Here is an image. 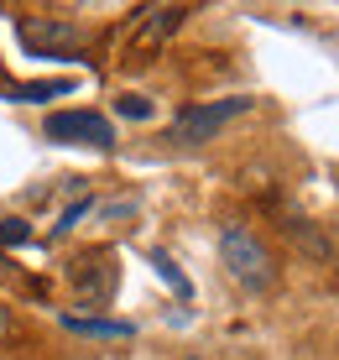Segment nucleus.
I'll return each instance as SVG.
<instances>
[{"label":"nucleus","mask_w":339,"mask_h":360,"mask_svg":"<svg viewBox=\"0 0 339 360\" xmlns=\"http://www.w3.org/2000/svg\"><path fill=\"white\" fill-rule=\"evenodd\" d=\"M27 240V219H6L0 225V245H21Z\"/></svg>","instance_id":"10"},{"label":"nucleus","mask_w":339,"mask_h":360,"mask_svg":"<svg viewBox=\"0 0 339 360\" xmlns=\"http://www.w3.org/2000/svg\"><path fill=\"white\" fill-rule=\"evenodd\" d=\"M68 282H73V288H79L84 297H89V303H99V297L115 292V266H110V256H99V251H94V256H84V262L68 271Z\"/></svg>","instance_id":"5"},{"label":"nucleus","mask_w":339,"mask_h":360,"mask_svg":"<svg viewBox=\"0 0 339 360\" xmlns=\"http://www.w3.org/2000/svg\"><path fill=\"white\" fill-rule=\"evenodd\" d=\"M16 37L27 42L32 58H73L84 47V27L73 21H58V16H27L16 27Z\"/></svg>","instance_id":"4"},{"label":"nucleus","mask_w":339,"mask_h":360,"mask_svg":"<svg viewBox=\"0 0 339 360\" xmlns=\"http://www.w3.org/2000/svg\"><path fill=\"white\" fill-rule=\"evenodd\" d=\"M245 110H250L245 94H235V99H204V105H183L178 115H172L167 141H178V146H204V141H215V136L230 126L235 115H245Z\"/></svg>","instance_id":"2"},{"label":"nucleus","mask_w":339,"mask_h":360,"mask_svg":"<svg viewBox=\"0 0 339 360\" xmlns=\"http://www.w3.org/2000/svg\"><path fill=\"white\" fill-rule=\"evenodd\" d=\"M73 89V79H37V84H11V99L16 105H42V99H58V94H68Z\"/></svg>","instance_id":"7"},{"label":"nucleus","mask_w":339,"mask_h":360,"mask_svg":"<svg viewBox=\"0 0 339 360\" xmlns=\"http://www.w3.org/2000/svg\"><path fill=\"white\" fill-rule=\"evenodd\" d=\"M63 329L68 334H89V340H131V324L125 319H84V314H63Z\"/></svg>","instance_id":"6"},{"label":"nucleus","mask_w":339,"mask_h":360,"mask_svg":"<svg viewBox=\"0 0 339 360\" xmlns=\"http://www.w3.org/2000/svg\"><path fill=\"white\" fill-rule=\"evenodd\" d=\"M219 262L230 271V282H241L245 292H271V282H277V256H271V245L250 225H241V219H224L219 225Z\"/></svg>","instance_id":"1"},{"label":"nucleus","mask_w":339,"mask_h":360,"mask_svg":"<svg viewBox=\"0 0 339 360\" xmlns=\"http://www.w3.org/2000/svg\"><path fill=\"white\" fill-rule=\"evenodd\" d=\"M152 266H157V271H162V277H167V282H172V292H183V297H188V277H183V271H178V266H172V262H167V256H162V251H152Z\"/></svg>","instance_id":"9"},{"label":"nucleus","mask_w":339,"mask_h":360,"mask_svg":"<svg viewBox=\"0 0 339 360\" xmlns=\"http://www.w3.org/2000/svg\"><path fill=\"white\" fill-rule=\"evenodd\" d=\"M115 110H120L125 120H152V99H146V94H120Z\"/></svg>","instance_id":"8"},{"label":"nucleus","mask_w":339,"mask_h":360,"mask_svg":"<svg viewBox=\"0 0 339 360\" xmlns=\"http://www.w3.org/2000/svg\"><path fill=\"white\" fill-rule=\"evenodd\" d=\"M42 131L47 141H63V146H99V152L115 146V126L99 110H58V115H47Z\"/></svg>","instance_id":"3"},{"label":"nucleus","mask_w":339,"mask_h":360,"mask_svg":"<svg viewBox=\"0 0 339 360\" xmlns=\"http://www.w3.org/2000/svg\"><path fill=\"white\" fill-rule=\"evenodd\" d=\"M11 329H16V324H11V308L0 303V340H11Z\"/></svg>","instance_id":"11"}]
</instances>
